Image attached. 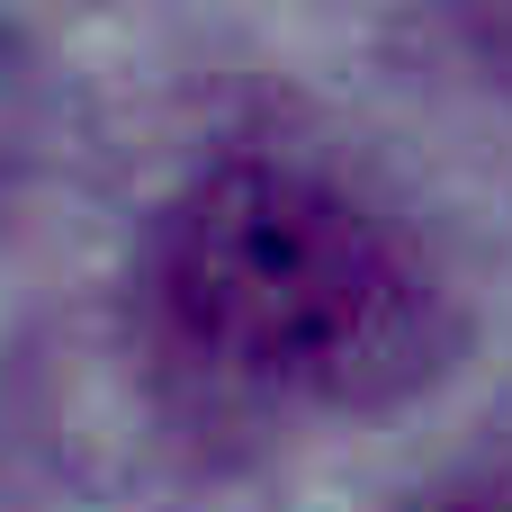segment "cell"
<instances>
[{"label":"cell","mask_w":512,"mask_h":512,"mask_svg":"<svg viewBox=\"0 0 512 512\" xmlns=\"http://www.w3.org/2000/svg\"><path fill=\"white\" fill-rule=\"evenodd\" d=\"M162 315L189 351L261 387H351L405 306V270L378 225L306 171H207L153 243Z\"/></svg>","instance_id":"obj_1"}]
</instances>
